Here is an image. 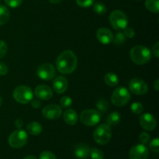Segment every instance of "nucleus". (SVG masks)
Listing matches in <instances>:
<instances>
[{"instance_id": "obj_18", "label": "nucleus", "mask_w": 159, "mask_h": 159, "mask_svg": "<svg viewBox=\"0 0 159 159\" xmlns=\"http://www.w3.org/2000/svg\"><path fill=\"white\" fill-rule=\"evenodd\" d=\"M63 118L65 122L68 125H75L78 122L79 120V116L77 113L74 110L68 109L65 110L63 113Z\"/></svg>"}, {"instance_id": "obj_2", "label": "nucleus", "mask_w": 159, "mask_h": 159, "mask_svg": "<svg viewBox=\"0 0 159 159\" xmlns=\"http://www.w3.org/2000/svg\"><path fill=\"white\" fill-rule=\"evenodd\" d=\"M130 57L134 63L140 65H145L151 60L152 53L146 47L137 45L130 50Z\"/></svg>"}, {"instance_id": "obj_37", "label": "nucleus", "mask_w": 159, "mask_h": 159, "mask_svg": "<svg viewBox=\"0 0 159 159\" xmlns=\"http://www.w3.org/2000/svg\"><path fill=\"white\" fill-rule=\"evenodd\" d=\"M9 71V68L7 65L3 62L0 61V75H6Z\"/></svg>"}, {"instance_id": "obj_24", "label": "nucleus", "mask_w": 159, "mask_h": 159, "mask_svg": "<svg viewBox=\"0 0 159 159\" xmlns=\"http://www.w3.org/2000/svg\"><path fill=\"white\" fill-rule=\"evenodd\" d=\"M93 10L98 15H103L107 12V6L104 3L100 2H96L94 5H93Z\"/></svg>"}, {"instance_id": "obj_14", "label": "nucleus", "mask_w": 159, "mask_h": 159, "mask_svg": "<svg viewBox=\"0 0 159 159\" xmlns=\"http://www.w3.org/2000/svg\"><path fill=\"white\" fill-rule=\"evenodd\" d=\"M35 96L41 100H49L53 96V91L48 85H39L36 87Z\"/></svg>"}, {"instance_id": "obj_16", "label": "nucleus", "mask_w": 159, "mask_h": 159, "mask_svg": "<svg viewBox=\"0 0 159 159\" xmlns=\"http://www.w3.org/2000/svg\"><path fill=\"white\" fill-rule=\"evenodd\" d=\"M68 80L64 76H58L53 82V88L54 92L58 94H62L68 89Z\"/></svg>"}, {"instance_id": "obj_10", "label": "nucleus", "mask_w": 159, "mask_h": 159, "mask_svg": "<svg viewBox=\"0 0 159 159\" xmlns=\"http://www.w3.org/2000/svg\"><path fill=\"white\" fill-rule=\"evenodd\" d=\"M37 75L40 79L44 81H50L54 79L56 75L54 67L51 64L45 63L40 65L37 70Z\"/></svg>"}, {"instance_id": "obj_22", "label": "nucleus", "mask_w": 159, "mask_h": 159, "mask_svg": "<svg viewBox=\"0 0 159 159\" xmlns=\"http://www.w3.org/2000/svg\"><path fill=\"white\" fill-rule=\"evenodd\" d=\"M107 124L109 126H116L121 120V115L118 112H113L107 117Z\"/></svg>"}, {"instance_id": "obj_23", "label": "nucleus", "mask_w": 159, "mask_h": 159, "mask_svg": "<svg viewBox=\"0 0 159 159\" xmlns=\"http://www.w3.org/2000/svg\"><path fill=\"white\" fill-rule=\"evenodd\" d=\"M145 7L153 13L159 12V0H145Z\"/></svg>"}, {"instance_id": "obj_9", "label": "nucleus", "mask_w": 159, "mask_h": 159, "mask_svg": "<svg viewBox=\"0 0 159 159\" xmlns=\"http://www.w3.org/2000/svg\"><path fill=\"white\" fill-rule=\"evenodd\" d=\"M129 89H130V92L138 96L146 94L148 91V86L147 83L142 79H138V78L133 79L130 81Z\"/></svg>"}, {"instance_id": "obj_3", "label": "nucleus", "mask_w": 159, "mask_h": 159, "mask_svg": "<svg viewBox=\"0 0 159 159\" xmlns=\"http://www.w3.org/2000/svg\"><path fill=\"white\" fill-rule=\"evenodd\" d=\"M112 137V131L110 126L102 124L98 126L93 133V138L97 144L105 145L110 142Z\"/></svg>"}, {"instance_id": "obj_29", "label": "nucleus", "mask_w": 159, "mask_h": 159, "mask_svg": "<svg viewBox=\"0 0 159 159\" xmlns=\"http://www.w3.org/2000/svg\"><path fill=\"white\" fill-rule=\"evenodd\" d=\"M72 103V100L69 96H64L60 100V106L63 108H68L71 107Z\"/></svg>"}, {"instance_id": "obj_42", "label": "nucleus", "mask_w": 159, "mask_h": 159, "mask_svg": "<svg viewBox=\"0 0 159 159\" xmlns=\"http://www.w3.org/2000/svg\"><path fill=\"white\" fill-rule=\"evenodd\" d=\"M50 2L52 3V4H58V3L61 2L63 0H49Z\"/></svg>"}, {"instance_id": "obj_6", "label": "nucleus", "mask_w": 159, "mask_h": 159, "mask_svg": "<svg viewBox=\"0 0 159 159\" xmlns=\"http://www.w3.org/2000/svg\"><path fill=\"white\" fill-rule=\"evenodd\" d=\"M109 20L113 29L116 30H124L127 27L128 18L124 12L120 10H114L110 13Z\"/></svg>"}, {"instance_id": "obj_1", "label": "nucleus", "mask_w": 159, "mask_h": 159, "mask_svg": "<svg viewBox=\"0 0 159 159\" xmlns=\"http://www.w3.org/2000/svg\"><path fill=\"white\" fill-rule=\"evenodd\" d=\"M77 65V57L75 53L70 50H66L61 53L56 60V67L62 74L68 75L74 72Z\"/></svg>"}, {"instance_id": "obj_25", "label": "nucleus", "mask_w": 159, "mask_h": 159, "mask_svg": "<svg viewBox=\"0 0 159 159\" xmlns=\"http://www.w3.org/2000/svg\"><path fill=\"white\" fill-rule=\"evenodd\" d=\"M126 40H127V37H125L124 33L120 32L116 34L115 36H113V41L112 42H113V43L116 45H122L125 43Z\"/></svg>"}, {"instance_id": "obj_11", "label": "nucleus", "mask_w": 159, "mask_h": 159, "mask_svg": "<svg viewBox=\"0 0 159 159\" xmlns=\"http://www.w3.org/2000/svg\"><path fill=\"white\" fill-rule=\"evenodd\" d=\"M62 114V110L60 106L56 104H51V105L46 106L42 110V115L45 119L57 120L61 117Z\"/></svg>"}, {"instance_id": "obj_40", "label": "nucleus", "mask_w": 159, "mask_h": 159, "mask_svg": "<svg viewBox=\"0 0 159 159\" xmlns=\"http://www.w3.org/2000/svg\"><path fill=\"white\" fill-rule=\"evenodd\" d=\"M15 126L18 129H21L23 126V121L21 119H16L15 121Z\"/></svg>"}, {"instance_id": "obj_36", "label": "nucleus", "mask_w": 159, "mask_h": 159, "mask_svg": "<svg viewBox=\"0 0 159 159\" xmlns=\"http://www.w3.org/2000/svg\"><path fill=\"white\" fill-rule=\"evenodd\" d=\"M124 34L125 35L126 37H128V38H133L135 35V31L133 28L131 27H126L124 28Z\"/></svg>"}, {"instance_id": "obj_28", "label": "nucleus", "mask_w": 159, "mask_h": 159, "mask_svg": "<svg viewBox=\"0 0 159 159\" xmlns=\"http://www.w3.org/2000/svg\"><path fill=\"white\" fill-rule=\"evenodd\" d=\"M130 110H131L132 113H134V114H140L144 111V107L141 102H135L132 103Z\"/></svg>"}, {"instance_id": "obj_17", "label": "nucleus", "mask_w": 159, "mask_h": 159, "mask_svg": "<svg viewBox=\"0 0 159 159\" xmlns=\"http://www.w3.org/2000/svg\"><path fill=\"white\" fill-rule=\"evenodd\" d=\"M90 148L87 144H79L75 148V155L79 159H86L89 158Z\"/></svg>"}, {"instance_id": "obj_45", "label": "nucleus", "mask_w": 159, "mask_h": 159, "mask_svg": "<svg viewBox=\"0 0 159 159\" xmlns=\"http://www.w3.org/2000/svg\"><path fill=\"white\" fill-rule=\"evenodd\" d=\"M0 2H1V0H0Z\"/></svg>"}, {"instance_id": "obj_13", "label": "nucleus", "mask_w": 159, "mask_h": 159, "mask_svg": "<svg viewBox=\"0 0 159 159\" xmlns=\"http://www.w3.org/2000/svg\"><path fill=\"white\" fill-rule=\"evenodd\" d=\"M139 122L141 127H142L144 130H148V131L155 130L157 125V122L155 118L154 117L153 115L151 114V113H146L141 115V116H140Z\"/></svg>"}, {"instance_id": "obj_34", "label": "nucleus", "mask_w": 159, "mask_h": 159, "mask_svg": "<svg viewBox=\"0 0 159 159\" xmlns=\"http://www.w3.org/2000/svg\"><path fill=\"white\" fill-rule=\"evenodd\" d=\"M5 2L11 8H16L23 2V0H5Z\"/></svg>"}, {"instance_id": "obj_7", "label": "nucleus", "mask_w": 159, "mask_h": 159, "mask_svg": "<svg viewBox=\"0 0 159 159\" xmlns=\"http://www.w3.org/2000/svg\"><path fill=\"white\" fill-rule=\"evenodd\" d=\"M102 115L98 110H85L82 111L80 114V120L84 125L88 127L96 126L100 122Z\"/></svg>"}, {"instance_id": "obj_19", "label": "nucleus", "mask_w": 159, "mask_h": 159, "mask_svg": "<svg viewBox=\"0 0 159 159\" xmlns=\"http://www.w3.org/2000/svg\"><path fill=\"white\" fill-rule=\"evenodd\" d=\"M43 130V127H42L41 124H39L38 122H33L29 123V124L26 125V130H27L28 133L31 135H34V136H37V135L40 134L42 132Z\"/></svg>"}, {"instance_id": "obj_20", "label": "nucleus", "mask_w": 159, "mask_h": 159, "mask_svg": "<svg viewBox=\"0 0 159 159\" xmlns=\"http://www.w3.org/2000/svg\"><path fill=\"white\" fill-rule=\"evenodd\" d=\"M104 82L108 86L114 87L119 83V79L116 75L113 74V72L107 73L104 76Z\"/></svg>"}, {"instance_id": "obj_4", "label": "nucleus", "mask_w": 159, "mask_h": 159, "mask_svg": "<svg viewBox=\"0 0 159 159\" xmlns=\"http://www.w3.org/2000/svg\"><path fill=\"white\" fill-rule=\"evenodd\" d=\"M13 99L21 104H27L34 98L32 89L26 85H19L12 93Z\"/></svg>"}, {"instance_id": "obj_8", "label": "nucleus", "mask_w": 159, "mask_h": 159, "mask_svg": "<svg viewBox=\"0 0 159 159\" xmlns=\"http://www.w3.org/2000/svg\"><path fill=\"white\" fill-rule=\"evenodd\" d=\"M28 141V135L25 130H19L12 132L9 137L8 142L13 148H20L26 144Z\"/></svg>"}, {"instance_id": "obj_5", "label": "nucleus", "mask_w": 159, "mask_h": 159, "mask_svg": "<svg viewBox=\"0 0 159 159\" xmlns=\"http://www.w3.org/2000/svg\"><path fill=\"white\" fill-rule=\"evenodd\" d=\"M130 99V92L125 87H117L113 91L111 96V102L116 107H124L128 103Z\"/></svg>"}, {"instance_id": "obj_32", "label": "nucleus", "mask_w": 159, "mask_h": 159, "mask_svg": "<svg viewBox=\"0 0 159 159\" xmlns=\"http://www.w3.org/2000/svg\"><path fill=\"white\" fill-rule=\"evenodd\" d=\"M39 159H57L54 153L48 151H44V152H41L39 157Z\"/></svg>"}, {"instance_id": "obj_41", "label": "nucleus", "mask_w": 159, "mask_h": 159, "mask_svg": "<svg viewBox=\"0 0 159 159\" xmlns=\"http://www.w3.org/2000/svg\"><path fill=\"white\" fill-rule=\"evenodd\" d=\"M159 80L158 79H156V80L155 81V82H154V88H155V89L156 90V91H158L159 89Z\"/></svg>"}, {"instance_id": "obj_30", "label": "nucleus", "mask_w": 159, "mask_h": 159, "mask_svg": "<svg viewBox=\"0 0 159 159\" xmlns=\"http://www.w3.org/2000/svg\"><path fill=\"white\" fill-rule=\"evenodd\" d=\"M95 0H76V3L78 6H81L82 8L90 7L94 4Z\"/></svg>"}, {"instance_id": "obj_39", "label": "nucleus", "mask_w": 159, "mask_h": 159, "mask_svg": "<svg viewBox=\"0 0 159 159\" xmlns=\"http://www.w3.org/2000/svg\"><path fill=\"white\" fill-rule=\"evenodd\" d=\"M30 102L32 107H34V108L35 109L40 108V106H41V102H40V101H39L38 99H32Z\"/></svg>"}, {"instance_id": "obj_12", "label": "nucleus", "mask_w": 159, "mask_h": 159, "mask_svg": "<svg viewBox=\"0 0 159 159\" xmlns=\"http://www.w3.org/2000/svg\"><path fill=\"white\" fill-rule=\"evenodd\" d=\"M149 151L144 144H140L134 146L129 152L130 159H148Z\"/></svg>"}, {"instance_id": "obj_31", "label": "nucleus", "mask_w": 159, "mask_h": 159, "mask_svg": "<svg viewBox=\"0 0 159 159\" xmlns=\"http://www.w3.org/2000/svg\"><path fill=\"white\" fill-rule=\"evenodd\" d=\"M149 147L150 149L154 152H156L158 153L159 152V140L158 138H155V139L152 140V141L149 144Z\"/></svg>"}, {"instance_id": "obj_27", "label": "nucleus", "mask_w": 159, "mask_h": 159, "mask_svg": "<svg viewBox=\"0 0 159 159\" xmlns=\"http://www.w3.org/2000/svg\"><path fill=\"white\" fill-rule=\"evenodd\" d=\"M89 155L91 156L92 159H103L104 158V154L100 149L96 148H93L90 149V153Z\"/></svg>"}, {"instance_id": "obj_38", "label": "nucleus", "mask_w": 159, "mask_h": 159, "mask_svg": "<svg viewBox=\"0 0 159 159\" xmlns=\"http://www.w3.org/2000/svg\"><path fill=\"white\" fill-rule=\"evenodd\" d=\"M152 52L156 57H159V42H156L152 48Z\"/></svg>"}, {"instance_id": "obj_35", "label": "nucleus", "mask_w": 159, "mask_h": 159, "mask_svg": "<svg viewBox=\"0 0 159 159\" xmlns=\"http://www.w3.org/2000/svg\"><path fill=\"white\" fill-rule=\"evenodd\" d=\"M8 51V47L6 42L0 40V58H2L6 54Z\"/></svg>"}, {"instance_id": "obj_21", "label": "nucleus", "mask_w": 159, "mask_h": 159, "mask_svg": "<svg viewBox=\"0 0 159 159\" xmlns=\"http://www.w3.org/2000/svg\"><path fill=\"white\" fill-rule=\"evenodd\" d=\"M10 12L9 9L3 5H0V26L6 24L9 20Z\"/></svg>"}, {"instance_id": "obj_26", "label": "nucleus", "mask_w": 159, "mask_h": 159, "mask_svg": "<svg viewBox=\"0 0 159 159\" xmlns=\"http://www.w3.org/2000/svg\"><path fill=\"white\" fill-rule=\"evenodd\" d=\"M96 107H97L98 110H100L101 112L106 113L109 109L108 102H107L104 98H101V99H99V100L96 102Z\"/></svg>"}, {"instance_id": "obj_44", "label": "nucleus", "mask_w": 159, "mask_h": 159, "mask_svg": "<svg viewBox=\"0 0 159 159\" xmlns=\"http://www.w3.org/2000/svg\"><path fill=\"white\" fill-rule=\"evenodd\" d=\"M2 102H3L2 98V96H0V107H1L2 105Z\"/></svg>"}, {"instance_id": "obj_33", "label": "nucleus", "mask_w": 159, "mask_h": 159, "mask_svg": "<svg viewBox=\"0 0 159 159\" xmlns=\"http://www.w3.org/2000/svg\"><path fill=\"white\" fill-rule=\"evenodd\" d=\"M150 139H151L150 135H149L148 133H146V132H143V133H141L139 136L140 142H141L142 144H144V145L147 144L150 141Z\"/></svg>"}, {"instance_id": "obj_15", "label": "nucleus", "mask_w": 159, "mask_h": 159, "mask_svg": "<svg viewBox=\"0 0 159 159\" xmlns=\"http://www.w3.org/2000/svg\"><path fill=\"white\" fill-rule=\"evenodd\" d=\"M96 38L102 44H109L113 41V34L108 28L101 27L96 32Z\"/></svg>"}, {"instance_id": "obj_43", "label": "nucleus", "mask_w": 159, "mask_h": 159, "mask_svg": "<svg viewBox=\"0 0 159 159\" xmlns=\"http://www.w3.org/2000/svg\"><path fill=\"white\" fill-rule=\"evenodd\" d=\"M23 159H37L35 156L34 155H28V156H26Z\"/></svg>"}]
</instances>
